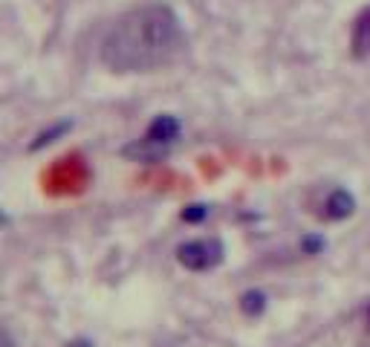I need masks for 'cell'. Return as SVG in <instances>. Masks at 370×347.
<instances>
[{
	"mask_svg": "<svg viewBox=\"0 0 370 347\" xmlns=\"http://www.w3.org/2000/svg\"><path fill=\"white\" fill-rule=\"evenodd\" d=\"M185 35L165 3H145L113 20L101 38V64L111 73H157L180 58Z\"/></svg>",
	"mask_w": 370,
	"mask_h": 347,
	"instance_id": "cell-1",
	"label": "cell"
},
{
	"mask_svg": "<svg viewBox=\"0 0 370 347\" xmlns=\"http://www.w3.org/2000/svg\"><path fill=\"white\" fill-rule=\"evenodd\" d=\"M67 347H93V344H90V341H84V339H78V341H70Z\"/></svg>",
	"mask_w": 370,
	"mask_h": 347,
	"instance_id": "cell-7",
	"label": "cell"
},
{
	"mask_svg": "<svg viewBox=\"0 0 370 347\" xmlns=\"http://www.w3.org/2000/svg\"><path fill=\"white\" fill-rule=\"evenodd\" d=\"M367 321H370V307H367Z\"/></svg>",
	"mask_w": 370,
	"mask_h": 347,
	"instance_id": "cell-8",
	"label": "cell"
},
{
	"mask_svg": "<svg viewBox=\"0 0 370 347\" xmlns=\"http://www.w3.org/2000/svg\"><path fill=\"white\" fill-rule=\"evenodd\" d=\"M177 260L191 272L214 269L223 260V243L220 241H188L177 249Z\"/></svg>",
	"mask_w": 370,
	"mask_h": 347,
	"instance_id": "cell-3",
	"label": "cell"
},
{
	"mask_svg": "<svg viewBox=\"0 0 370 347\" xmlns=\"http://www.w3.org/2000/svg\"><path fill=\"white\" fill-rule=\"evenodd\" d=\"M177 136H180V122L173 116H159V119L150 122L148 134L136 145L124 148V154L136 157V160H145V162H154V160L168 154V148L177 142Z\"/></svg>",
	"mask_w": 370,
	"mask_h": 347,
	"instance_id": "cell-2",
	"label": "cell"
},
{
	"mask_svg": "<svg viewBox=\"0 0 370 347\" xmlns=\"http://www.w3.org/2000/svg\"><path fill=\"white\" fill-rule=\"evenodd\" d=\"M266 304H264V295L260 292H249V295H243V310L246 313H260Z\"/></svg>",
	"mask_w": 370,
	"mask_h": 347,
	"instance_id": "cell-6",
	"label": "cell"
},
{
	"mask_svg": "<svg viewBox=\"0 0 370 347\" xmlns=\"http://www.w3.org/2000/svg\"><path fill=\"white\" fill-rule=\"evenodd\" d=\"M350 47H353V58H359V61H370V6L356 17Z\"/></svg>",
	"mask_w": 370,
	"mask_h": 347,
	"instance_id": "cell-5",
	"label": "cell"
},
{
	"mask_svg": "<svg viewBox=\"0 0 370 347\" xmlns=\"http://www.w3.org/2000/svg\"><path fill=\"white\" fill-rule=\"evenodd\" d=\"M356 211V197L347 188H336L327 194V200H324V217H330V220H344V217H350Z\"/></svg>",
	"mask_w": 370,
	"mask_h": 347,
	"instance_id": "cell-4",
	"label": "cell"
}]
</instances>
